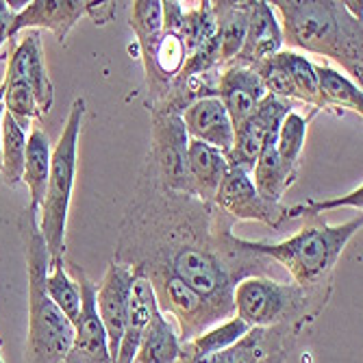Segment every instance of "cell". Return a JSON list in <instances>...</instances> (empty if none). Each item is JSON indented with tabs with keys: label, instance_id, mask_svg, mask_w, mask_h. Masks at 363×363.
<instances>
[{
	"label": "cell",
	"instance_id": "cell-1",
	"mask_svg": "<svg viewBox=\"0 0 363 363\" xmlns=\"http://www.w3.org/2000/svg\"><path fill=\"white\" fill-rule=\"evenodd\" d=\"M233 224L213 203L163 187L142 163L113 261L133 272L157 268L179 277L228 320L235 315V285L248 277H268L270 266V259L244 248L230 230Z\"/></svg>",
	"mask_w": 363,
	"mask_h": 363
},
{
	"label": "cell",
	"instance_id": "cell-2",
	"mask_svg": "<svg viewBox=\"0 0 363 363\" xmlns=\"http://www.w3.org/2000/svg\"><path fill=\"white\" fill-rule=\"evenodd\" d=\"M283 22V42L318 57L333 59L363 81V28L342 3L333 0H274Z\"/></svg>",
	"mask_w": 363,
	"mask_h": 363
},
{
	"label": "cell",
	"instance_id": "cell-3",
	"mask_svg": "<svg viewBox=\"0 0 363 363\" xmlns=\"http://www.w3.org/2000/svg\"><path fill=\"white\" fill-rule=\"evenodd\" d=\"M38 213L24 209L18 220L28 279V331L24 363H59L74 340V324L65 318L46 291L50 255L42 238Z\"/></svg>",
	"mask_w": 363,
	"mask_h": 363
},
{
	"label": "cell",
	"instance_id": "cell-4",
	"mask_svg": "<svg viewBox=\"0 0 363 363\" xmlns=\"http://www.w3.org/2000/svg\"><path fill=\"white\" fill-rule=\"evenodd\" d=\"M363 226L361 213L344 224L331 226L322 216L305 218V226L298 233L281 242H252L242 240L244 248L277 261L289 272L296 285L318 287L333 283V270L348 242Z\"/></svg>",
	"mask_w": 363,
	"mask_h": 363
},
{
	"label": "cell",
	"instance_id": "cell-5",
	"mask_svg": "<svg viewBox=\"0 0 363 363\" xmlns=\"http://www.w3.org/2000/svg\"><path fill=\"white\" fill-rule=\"evenodd\" d=\"M333 283L318 287H301L281 283L268 277H248L233 289L235 315L250 328L283 326L296 337L320 318L331 298Z\"/></svg>",
	"mask_w": 363,
	"mask_h": 363
},
{
	"label": "cell",
	"instance_id": "cell-6",
	"mask_svg": "<svg viewBox=\"0 0 363 363\" xmlns=\"http://www.w3.org/2000/svg\"><path fill=\"white\" fill-rule=\"evenodd\" d=\"M85 116V98H74L68 120L59 135V142L52 148L50 174L46 194L40 207V230L46 242L50 266L65 261V228H68V213L77 179V157H79V135Z\"/></svg>",
	"mask_w": 363,
	"mask_h": 363
},
{
	"label": "cell",
	"instance_id": "cell-7",
	"mask_svg": "<svg viewBox=\"0 0 363 363\" xmlns=\"http://www.w3.org/2000/svg\"><path fill=\"white\" fill-rule=\"evenodd\" d=\"M135 274L148 279L159 311L174 320L181 342H189L196 335L205 333L207 328L224 322L203 296H198L179 277H174L166 270H157V268L135 272Z\"/></svg>",
	"mask_w": 363,
	"mask_h": 363
},
{
	"label": "cell",
	"instance_id": "cell-8",
	"mask_svg": "<svg viewBox=\"0 0 363 363\" xmlns=\"http://www.w3.org/2000/svg\"><path fill=\"white\" fill-rule=\"evenodd\" d=\"M152 130H150V146L144 163L155 172L157 181L172 191L189 194V174H187V144L189 138L181 116L152 111Z\"/></svg>",
	"mask_w": 363,
	"mask_h": 363
},
{
	"label": "cell",
	"instance_id": "cell-9",
	"mask_svg": "<svg viewBox=\"0 0 363 363\" xmlns=\"http://www.w3.org/2000/svg\"><path fill=\"white\" fill-rule=\"evenodd\" d=\"M65 268L81 289V315L74 324L72 346L59 363H113L107 333L96 311V283L72 261L65 263Z\"/></svg>",
	"mask_w": 363,
	"mask_h": 363
},
{
	"label": "cell",
	"instance_id": "cell-10",
	"mask_svg": "<svg viewBox=\"0 0 363 363\" xmlns=\"http://www.w3.org/2000/svg\"><path fill=\"white\" fill-rule=\"evenodd\" d=\"M291 103L268 94L259 107L233 128V148L226 155L228 168H240L250 174L255 161L268 140L277 138L283 118L291 111Z\"/></svg>",
	"mask_w": 363,
	"mask_h": 363
},
{
	"label": "cell",
	"instance_id": "cell-11",
	"mask_svg": "<svg viewBox=\"0 0 363 363\" xmlns=\"http://www.w3.org/2000/svg\"><path fill=\"white\" fill-rule=\"evenodd\" d=\"M213 205L233 222H261L270 228H279L287 220V207L261 198L250 181V174L240 168H228Z\"/></svg>",
	"mask_w": 363,
	"mask_h": 363
},
{
	"label": "cell",
	"instance_id": "cell-12",
	"mask_svg": "<svg viewBox=\"0 0 363 363\" xmlns=\"http://www.w3.org/2000/svg\"><path fill=\"white\" fill-rule=\"evenodd\" d=\"M7 59V72L5 81L9 83H24L33 96H35L42 118L48 116L55 103V87L44 65V48L40 30H28L20 42L9 40Z\"/></svg>",
	"mask_w": 363,
	"mask_h": 363
},
{
	"label": "cell",
	"instance_id": "cell-13",
	"mask_svg": "<svg viewBox=\"0 0 363 363\" xmlns=\"http://www.w3.org/2000/svg\"><path fill=\"white\" fill-rule=\"evenodd\" d=\"M133 281H135L133 270L128 266H122L118 261H111L103 281L96 285V311H98V318H101V324L107 333L109 352L113 357V363H116L120 340L124 333Z\"/></svg>",
	"mask_w": 363,
	"mask_h": 363
},
{
	"label": "cell",
	"instance_id": "cell-14",
	"mask_svg": "<svg viewBox=\"0 0 363 363\" xmlns=\"http://www.w3.org/2000/svg\"><path fill=\"white\" fill-rule=\"evenodd\" d=\"M85 16V0H33L13 16L9 40H16L20 30L48 28L59 44H65L70 30Z\"/></svg>",
	"mask_w": 363,
	"mask_h": 363
},
{
	"label": "cell",
	"instance_id": "cell-15",
	"mask_svg": "<svg viewBox=\"0 0 363 363\" xmlns=\"http://www.w3.org/2000/svg\"><path fill=\"white\" fill-rule=\"evenodd\" d=\"M266 96L268 91L263 87L259 74L248 65L228 63L220 70L218 101L226 109L230 122H233V128L242 120H246Z\"/></svg>",
	"mask_w": 363,
	"mask_h": 363
},
{
	"label": "cell",
	"instance_id": "cell-16",
	"mask_svg": "<svg viewBox=\"0 0 363 363\" xmlns=\"http://www.w3.org/2000/svg\"><path fill=\"white\" fill-rule=\"evenodd\" d=\"M181 120L189 140L203 142L222 155H228L233 148V122L216 96L191 103L181 113Z\"/></svg>",
	"mask_w": 363,
	"mask_h": 363
},
{
	"label": "cell",
	"instance_id": "cell-17",
	"mask_svg": "<svg viewBox=\"0 0 363 363\" xmlns=\"http://www.w3.org/2000/svg\"><path fill=\"white\" fill-rule=\"evenodd\" d=\"M281 50H283V30H281V22H277L272 5L266 3V0H252L244 46L230 63L252 68V65L274 57Z\"/></svg>",
	"mask_w": 363,
	"mask_h": 363
},
{
	"label": "cell",
	"instance_id": "cell-18",
	"mask_svg": "<svg viewBox=\"0 0 363 363\" xmlns=\"http://www.w3.org/2000/svg\"><path fill=\"white\" fill-rule=\"evenodd\" d=\"M228 172V159L220 150L189 140L187 144V174L191 196L201 198L203 203H213V198Z\"/></svg>",
	"mask_w": 363,
	"mask_h": 363
},
{
	"label": "cell",
	"instance_id": "cell-19",
	"mask_svg": "<svg viewBox=\"0 0 363 363\" xmlns=\"http://www.w3.org/2000/svg\"><path fill=\"white\" fill-rule=\"evenodd\" d=\"M155 309H157V301H155V294H152L148 279L135 274L133 289H130V301H128L126 324H124V333L120 340L116 363H133L142 333H144L146 324L150 322Z\"/></svg>",
	"mask_w": 363,
	"mask_h": 363
},
{
	"label": "cell",
	"instance_id": "cell-20",
	"mask_svg": "<svg viewBox=\"0 0 363 363\" xmlns=\"http://www.w3.org/2000/svg\"><path fill=\"white\" fill-rule=\"evenodd\" d=\"M213 16H216V33H218V57L220 65H228L233 61L246 40L248 30V18L252 9V0H220V3H211Z\"/></svg>",
	"mask_w": 363,
	"mask_h": 363
},
{
	"label": "cell",
	"instance_id": "cell-21",
	"mask_svg": "<svg viewBox=\"0 0 363 363\" xmlns=\"http://www.w3.org/2000/svg\"><path fill=\"white\" fill-rule=\"evenodd\" d=\"M50 157L52 146L48 140V133L42 126H33L26 138V157H24V172L22 181L28 187V211H35L40 216V207L46 194L48 174H50Z\"/></svg>",
	"mask_w": 363,
	"mask_h": 363
},
{
	"label": "cell",
	"instance_id": "cell-22",
	"mask_svg": "<svg viewBox=\"0 0 363 363\" xmlns=\"http://www.w3.org/2000/svg\"><path fill=\"white\" fill-rule=\"evenodd\" d=\"M181 344L183 342L174 320L161 313L157 307L142 333L133 363H177Z\"/></svg>",
	"mask_w": 363,
	"mask_h": 363
},
{
	"label": "cell",
	"instance_id": "cell-23",
	"mask_svg": "<svg viewBox=\"0 0 363 363\" xmlns=\"http://www.w3.org/2000/svg\"><path fill=\"white\" fill-rule=\"evenodd\" d=\"M274 140L277 138L268 140L266 146L261 148L255 166L250 170V181L261 198H266L270 203H281L285 191L296 183V179H298V172H291L281 161Z\"/></svg>",
	"mask_w": 363,
	"mask_h": 363
},
{
	"label": "cell",
	"instance_id": "cell-24",
	"mask_svg": "<svg viewBox=\"0 0 363 363\" xmlns=\"http://www.w3.org/2000/svg\"><path fill=\"white\" fill-rule=\"evenodd\" d=\"M128 26L135 30L146 81L152 77V57L163 30V16H161V0H135L128 7Z\"/></svg>",
	"mask_w": 363,
	"mask_h": 363
},
{
	"label": "cell",
	"instance_id": "cell-25",
	"mask_svg": "<svg viewBox=\"0 0 363 363\" xmlns=\"http://www.w3.org/2000/svg\"><path fill=\"white\" fill-rule=\"evenodd\" d=\"M318 74V91H320V105L324 111L333 109H348L354 113H363V91L361 87L350 81L346 74L328 68V65L315 63Z\"/></svg>",
	"mask_w": 363,
	"mask_h": 363
},
{
	"label": "cell",
	"instance_id": "cell-26",
	"mask_svg": "<svg viewBox=\"0 0 363 363\" xmlns=\"http://www.w3.org/2000/svg\"><path fill=\"white\" fill-rule=\"evenodd\" d=\"M248 324L242 322L238 315L228 318L211 328H207L205 333L196 335L189 342L181 344V352L183 357H207V354H218L222 350H226L228 346H233L246 331H248Z\"/></svg>",
	"mask_w": 363,
	"mask_h": 363
},
{
	"label": "cell",
	"instance_id": "cell-27",
	"mask_svg": "<svg viewBox=\"0 0 363 363\" xmlns=\"http://www.w3.org/2000/svg\"><path fill=\"white\" fill-rule=\"evenodd\" d=\"M26 157V133L16 124V120L3 116V138H0V172L7 187H16L22 181Z\"/></svg>",
	"mask_w": 363,
	"mask_h": 363
},
{
	"label": "cell",
	"instance_id": "cell-28",
	"mask_svg": "<svg viewBox=\"0 0 363 363\" xmlns=\"http://www.w3.org/2000/svg\"><path fill=\"white\" fill-rule=\"evenodd\" d=\"M315 116V111H311L309 116H303L298 111H289L281 126H279V133L274 140L277 152L281 157V161L291 170V172H298V163H301V152L305 146V138H307V128L311 118Z\"/></svg>",
	"mask_w": 363,
	"mask_h": 363
},
{
	"label": "cell",
	"instance_id": "cell-29",
	"mask_svg": "<svg viewBox=\"0 0 363 363\" xmlns=\"http://www.w3.org/2000/svg\"><path fill=\"white\" fill-rule=\"evenodd\" d=\"M277 57L285 68V72L289 74L296 91H298L301 103L309 105L313 111H320L322 105H320V91H318L315 63L294 50H281V52H277Z\"/></svg>",
	"mask_w": 363,
	"mask_h": 363
},
{
	"label": "cell",
	"instance_id": "cell-30",
	"mask_svg": "<svg viewBox=\"0 0 363 363\" xmlns=\"http://www.w3.org/2000/svg\"><path fill=\"white\" fill-rule=\"evenodd\" d=\"M46 291L50 296V301L57 305V309L72 324H77L81 315V289L72 279V274L68 272V268H65V261L55 263V266L48 268Z\"/></svg>",
	"mask_w": 363,
	"mask_h": 363
},
{
	"label": "cell",
	"instance_id": "cell-31",
	"mask_svg": "<svg viewBox=\"0 0 363 363\" xmlns=\"http://www.w3.org/2000/svg\"><path fill=\"white\" fill-rule=\"evenodd\" d=\"M181 40L185 46L187 57L207 40L216 35V16L211 0H203V3H196V7L185 9L183 13V24H181Z\"/></svg>",
	"mask_w": 363,
	"mask_h": 363
},
{
	"label": "cell",
	"instance_id": "cell-32",
	"mask_svg": "<svg viewBox=\"0 0 363 363\" xmlns=\"http://www.w3.org/2000/svg\"><path fill=\"white\" fill-rule=\"evenodd\" d=\"M0 85H3V89H5V94H3L5 113H9L16 120V124L24 130V133L28 130L33 120H44L42 113H40L35 96H33V91L24 83L3 81Z\"/></svg>",
	"mask_w": 363,
	"mask_h": 363
},
{
	"label": "cell",
	"instance_id": "cell-33",
	"mask_svg": "<svg viewBox=\"0 0 363 363\" xmlns=\"http://www.w3.org/2000/svg\"><path fill=\"white\" fill-rule=\"evenodd\" d=\"M340 207H352V209H363V185H359L357 189H352L346 196H337L331 198V201H307L303 205L296 207H287V220L294 218H313V216H322L326 211H333Z\"/></svg>",
	"mask_w": 363,
	"mask_h": 363
},
{
	"label": "cell",
	"instance_id": "cell-34",
	"mask_svg": "<svg viewBox=\"0 0 363 363\" xmlns=\"http://www.w3.org/2000/svg\"><path fill=\"white\" fill-rule=\"evenodd\" d=\"M85 16L94 20V24L105 26L116 18V3L105 0V3H85Z\"/></svg>",
	"mask_w": 363,
	"mask_h": 363
},
{
	"label": "cell",
	"instance_id": "cell-35",
	"mask_svg": "<svg viewBox=\"0 0 363 363\" xmlns=\"http://www.w3.org/2000/svg\"><path fill=\"white\" fill-rule=\"evenodd\" d=\"M13 13L9 11L5 0H0V48H3L5 42H9V26H11Z\"/></svg>",
	"mask_w": 363,
	"mask_h": 363
},
{
	"label": "cell",
	"instance_id": "cell-36",
	"mask_svg": "<svg viewBox=\"0 0 363 363\" xmlns=\"http://www.w3.org/2000/svg\"><path fill=\"white\" fill-rule=\"evenodd\" d=\"M289 348H291V346H283V348L272 350L261 363H287V359H289Z\"/></svg>",
	"mask_w": 363,
	"mask_h": 363
},
{
	"label": "cell",
	"instance_id": "cell-37",
	"mask_svg": "<svg viewBox=\"0 0 363 363\" xmlns=\"http://www.w3.org/2000/svg\"><path fill=\"white\" fill-rule=\"evenodd\" d=\"M344 9H346V13L350 16V18H354V20H359L361 22V11H363V3L361 0H344Z\"/></svg>",
	"mask_w": 363,
	"mask_h": 363
},
{
	"label": "cell",
	"instance_id": "cell-38",
	"mask_svg": "<svg viewBox=\"0 0 363 363\" xmlns=\"http://www.w3.org/2000/svg\"><path fill=\"white\" fill-rule=\"evenodd\" d=\"M3 94H5V89H3V85H0V138H3V116H5V105H3Z\"/></svg>",
	"mask_w": 363,
	"mask_h": 363
},
{
	"label": "cell",
	"instance_id": "cell-39",
	"mask_svg": "<svg viewBox=\"0 0 363 363\" xmlns=\"http://www.w3.org/2000/svg\"><path fill=\"white\" fill-rule=\"evenodd\" d=\"M0 363H5V359H3V354H0Z\"/></svg>",
	"mask_w": 363,
	"mask_h": 363
}]
</instances>
